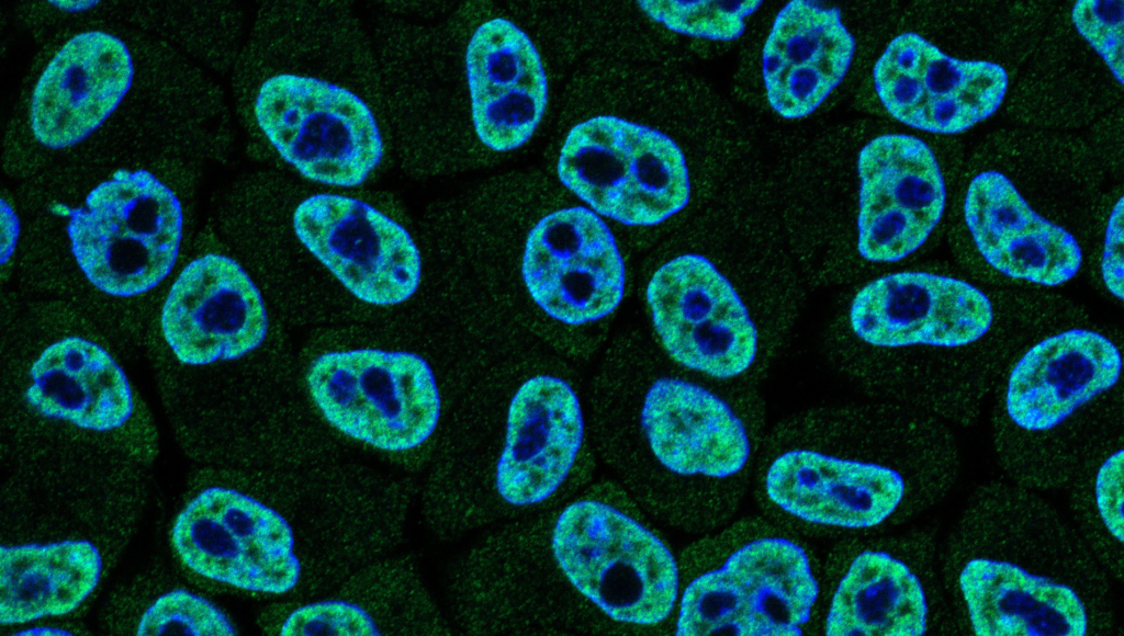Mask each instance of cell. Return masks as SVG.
I'll return each mask as SVG.
<instances>
[{
    "label": "cell",
    "mask_w": 1124,
    "mask_h": 636,
    "mask_svg": "<svg viewBox=\"0 0 1124 636\" xmlns=\"http://www.w3.org/2000/svg\"><path fill=\"white\" fill-rule=\"evenodd\" d=\"M855 41L836 8L803 0L778 13L763 50L767 100L786 118L812 113L842 81Z\"/></svg>",
    "instance_id": "44dd1931"
},
{
    "label": "cell",
    "mask_w": 1124,
    "mask_h": 636,
    "mask_svg": "<svg viewBox=\"0 0 1124 636\" xmlns=\"http://www.w3.org/2000/svg\"><path fill=\"white\" fill-rule=\"evenodd\" d=\"M1123 197L1115 204L1109 219L1102 257V276L1108 289L1123 298Z\"/></svg>",
    "instance_id": "1f68e13d"
},
{
    "label": "cell",
    "mask_w": 1124,
    "mask_h": 636,
    "mask_svg": "<svg viewBox=\"0 0 1124 636\" xmlns=\"http://www.w3.org/2000/svg\"><path fill=\"white\" fill-rule=\"evenodd\" d=\"M465 65L481 141L495 151L525 144L548 98L544 69L528 35L508 20L486 21L469 43Z\"/></svg>",
    "instance_id": "d6986e66"
},
{
    "label": "cell",
    "mask_w": 1124,
    "mask_h": 636,
    "mask_svg": "<svg viewBox=\"0 0 1124 636\" xmlns=\"http://www.w3.org/2000/svg\"><path fill=\"white\" fill-rule=\"evenodd\" d=\"M676 561L620 486L599 484L487 531L474 555L475 625L485 634L629 635L663 623Z\"/></svg>",
    "instance_id": "6da1fadb"
},
{
    "label": "cell",
    "mask_w": 1124,
    "mask_h": 636,
    "mask_svg": "<svg viewBox=\"0 0 1124 636\" xmlns=\"http://www.w3.org/2000/svg\"><path fill=\"white\" fill-rule=\"evenodd\" d=\"M764 485L769 500L787 514L842 529L880 524L907 493L903 475L890 465L812 450L777 456Z\"/></svg>",
    "instance_id": "e0dca14e"
},
{
    "label": "cell",
    "mask_w": 1124,
    "mask_h": 636,
    "mask_svg": "<svg viewBox=\"0 0 1124 636\" xmlns=\"http://www.w3.org/2000/svg\"><path fill=\"white\" fill-rule=\"evenodd\" d=\"M647 299L660 339L678 363L718 378L745 371L756 330L730 282L705 257L683 254L651 277Z\"/></svg>",
    "instance_id": "30bf717a"
},
{
    "label": "cell",
    "mask_w": 1124,
    "mask_h": 636,
    "mask_svg": "<svg viewBox=\"0 0 1124 636\" xmlns=\"http://www.w3.org/2000/svg\"><path fill=\"white\" fill-rule=\"evenodd\" d=\"M307 383L334 427L378 448L415 447L428 439L439 419L432 372L413 353L373 349L325 353L313 362Z\"/></svg>",
    "instance_id": "52a82bcc"
},
{
    "label": "cell",
    "mask_w": 1124,
    "mask_h": 636,
    "mask_svg": "<svg viewBox=\"0 0 1124 636\" xmlns=\"http://www.w3.org/2000/svg\"><path fill=\"white\" fill-rule=\"evenodd\" d=\"M182 230L180 203L146 170L117 171L71 212L68 236L88 280L104 293H145L171 271Z\"/></svg>",
    "instance_id": "5b68a950"
},
{
    "label": "cell",
    "mask_w": 1124,
    "mask_h": 636,
    "mask_svg": "<svg viewBox=\"0 0 1124 636\" xmlns=\"http://www.w3.org/2000/svg\"><path fill=\"white\" fill-rule=\"evenodd\" d=\"M1124 452L1112 454L1099 468L1095 500L1099 514L1112 537L1123 541V463Z\"/></svg>",
    "instance_id": "4dcf8cb0"
},
{
    "label": "cell",
    "mask_w": 1124,
    "mask_h": 636,
    "mask_svg": "<svg viewBox=\"0 0 1124 636\" xmlns=\"http://www.w3.org/2000/svg\"><path fill=\"white\" fill-rule=\"evenodd\" d=\"M302 243L359 299L393 305L409 298L420 280V258L408 232L351 197L316 194L294 212Z\"/></svg>",
    "instance_id": "8fae6325"
},
{
    "label": "cell",
    "mask_w": 1124,
    "mask_h": 636,
    "mask_svg": "<svg viewBox=\"0 0 1124 636\" xmlns=\"http://www.w3.org/2000/svg\"><path fill=\"white\" fill-rule=\"evenodd\" d=\"M818 592L799 545L782 537L754 540L688 583L675 635H801Z\"/></svg>",
    "instance_id": "8992f818"
},
{
    "label": "cell",
    "mask_w": 1124,
    "mask_h": 636,
    "mask_svg": "<svg viewBox=\"0 0 1124 636\" xmlns=\"http://www.w3.org/2000/svg\"><path fill=\"white\" fill-rule=\"evenodd\" d=\"M964 214L981 255L1005 275L1053 286L1070 280L1080 268L1075 238L1033 211L1000 172L973 179Z\"/></svg>",
    "instance_id": "ffe728a7"
},
{
    "label": "cell",
    "mask_w": 1124,
    "mask_h": 636,
    "mask_svg": "<svg viewBox=\"0 0 1124 636\" xmlns=\"http://www.w3.org/2000/svg\"><path fill=\"white\" fill-rule=\"evenodd\" d=\"M886 110L913 128L956 134L990 116L1008 88L998 64L960 60L915 33L895 37L874 67Z\"/></svg>",
    "instance_id": "4fadbf2b"
},
{
    "label": "cell",
    "mask_w": 1124,
    "mask_h": 636,
    "mask_svg": "<svg viewBox=\"0 0 1124 636\" xmlns=\"http://www.w3.org/2000/svg\"><path fill=\"white\" fill-rule=\"evenodd\" d=\"M29 402L42 414L106 431L132 414L133 399L122 368L98 344L78 337L49 345L33 364Z\"/></svg>",
    "instance_id": "cb8c5ba5"
},
{
    "label": "cell",
    "mask_w": 1124,
    "mask_h": 636,
    "mask_svg": "<svg viewBox=\"0 0 1124 636\" xmlns=\"http://www.w3.org/2000/svg\"><path fill=\"white\" fill-rule=\"evenodd\" d=\"M558 174L596 213L626 225L662 223L687 204L690 192L685 158L673 139L611 115L570 130Z\"/></svg>",
    "instance_id": "277c9868"
},
{
    "label": "cell",
    "mask_w": 1124,
    "mask_h": 636,
    "mask_svg": "<svg viewBox=\"0 0 1124 636\" xmlns=\"http://www.w3.org/2000/svg\"><path fill=\"white\" fill-rule=\"evenodd\" d=\"M172 544L195 572L240 589L283 593L300 576L286 521L232 489L209 488L193 499L176 520Z\"/></svg>",
    "instance_id": "9c48e42d"
},
{
    "label": "cell",
    "mask_w": 1124,
    "mask_h": 636,
    "mask_svg": "<svg viewBox=\"0 0 1124 636\" xmlns=\"http://www.w3.org/2000/svg\"><path fill=\"white\" fill-rule=\"evenodd\" d=\"M640 442L603 452L619 485L645 511L673 520L685 484L738 474L750 456L740 419L719 397L695 384L661 378L639 411Z\"/></svg>",
    "instance_id": "3957f363"
},
{
    "label": "cell",
    "mask_w": 1124,
    "mask_h": 636,
    "mask_svg": "<svg viewBox=\"0 0 1124 636\" xmlns=\"http://www.w3.org/2000/svg\"><path fill=\"white\" fill-rule=\"evenodd\" d=\"M137 635L232 636L235 629L226 616L205 599L186 590H173L147 609Z\"/></svg>",
    "instance_id": "83f0119b"
},
{
    "label": "cell",
    "mask_w": 1124,
    "mask_h": 636,
    "mask_svg": "<svg viewBox=\"0 0 1124 636\" xmlns=\"http://www.w3.org/2000/svg\"><path fill=\"white\" fill-rule=\"evenodd\" d=\"M857 171L859 253L892 262L915 251L945 206V185L932 150L910 135H881L861 150Z\"/></svg>",
    "instance_id": "5bb4252c"
},
{
    "label": "cell",
    "mask_w": 1124,
    "mask_h": 636,
    "mask_svg": "<svg viewBox=\"0 0 1124 636\" xmlns=\"http://www.w3.org/2000/svg\"><path fill=\"white\" fill-rule=\"evenodd\" d=\"M100 572L99 552L87 541L1 546L0 623L74 611L92 592Z\"/></svg>",
    "instance_id": "d4e9b609"
},
{
    "label": "cell",
    "mask_w": 1124,
    "mask_h": 636,
    "mask_svg": "<svg viewBox=\"0 0 1124 636\" xmlns=\"http://www.w3.org/2000/svg\"><path fill=\"white\" fill-rule=\"evenodd\" d=\"M1120 372V352L1104 336L1075 329L1049 337L1013 368L1008 414L1024 430H1049L1115 384Z\"/></svg>",
    "instance_id": "7402d4cb"
},
{
    "label": "cell",
    "mask_w": 1124,
    "mask_h": 636,
    "mask_svg": "<svg viewBox=\"0 0 1124 636\" xmlns=\"http://www.w3.org/2000/svg\"><path fill=\"white\" fill-rule=\"evenodd\" d=\"M522 277L533 300L567 325L610 314L625 288V265L604 220L586 207L555 211L528 235Z\"/></svg>",
    "instance_id": "7c38bea8"
},
{
    "label": "cell",
    "mask_w": 1124,
    "mask_h": 636,
    "mask_svg": "<svg viewBox=\"0 0 1124 636\" xmlns=\"http://www.w3.org/2000/svg\"><path fill=\"white\" fill-rule=\"evenodd\" d=\"M928 606L920 580L885 552L857 555L831 601L829 636H919L926 629Z\"/></svg>",
    "instance_id": "484cf974"
},
{
    "label": "cell",
    "mask_w": 1124,
    "mask_h": 636,
    "mask_svg": "<svg viewBox=\"0 0 1124 636\" xmlns=\"http://www.w3.org/2000/svg\"><path fill=\"white\" fill-rule=\"evenodd\" d=\"M992 322L988 297L957 279L900 272L863 287L851 308V323L864 341L880 347L964 345Z\"/></svg>",
    "instance_id": "2e32d148"
},
{
    "label": "cell",
    "mask_w": 1124,
    "mask_h": 636,
    "mask_svg": "<svg viewBox=\"0 0 1124 636\" xmlns=\"http://www.w3.org/2000/svg\"><path fill=\"white\" fill-rule=\"evenodd\" d=\"M594 466L573 388L531 377L509 399L498 438L467 458V518L488 531L548 510L575 496Z\"/></svg>",
    "instance_id": "7a4b0ae2"
},
{
    "label": "cell",
    "mask_w": 1124,
    "mask_h": 636,
    "mask_svg": "<svg viewBox=\"0 0 1124 636\" xmlns=\"http://www.w3.org/2000/svg\"><path fill=\"white\" fill-rule=\"evenodd\" d=\"M165 339L183 363L234 360L260 345L267 333L262 298L233 259L206 254L173 283L161 315Z\"/></svg>",
    "instance_id": "9a60e30c"
},
{
    "label": "cell",
    "mask_w": 1124,
    "mask_h": 636,
    "mask_svg": "<svg viewBox=\"0 0 1124 636\" xmlns=\"http://www.w3.org/2000/svg\"><path fill=\"white\" fill-rule=\"evenodd\" d=\"M255 114L282 158L311 180L355 186L381 159L382 140L371 111L330 82L273 76L259 90Z\"/></svg>",
    "instance_id": "ba28073f"
},
{
    "label": "cell",
    "mask_w": 1124,
    "mask_h": 636,
    "mask_svg": "<svg viewBox=\"0 0 1124 636\" xmlns=\"http://www.w3.org/2000/svg\"><path fill=\"white\" fill-rule=\"evenodd\" d=\"M87 2L88 1H61L59 5L66 9H82L89 7L90 3Z\"/></svg>",
    "instance_id": "836d02e7"
},
{
    "label": "cell",
    "mask_w": 1124,
    "mask_h": 636,
    "mask_svg": "<svg viewBox=\"0 0 1124 636\" xmlns=\"http://www.w3.org/2000/svg\"><path fill=\"white\" fill-rule=\"evenodd\" d=\"M639 7L654 21L677 33L731 41L744 31V19L762 3L745 1L642 0Z\"/></svg>",
    "instance_id": "4316f807"
},
{
    "label": "cell",
    "mask_w": 1124,
    "mask_h": 636,
    "mask_svg": "<svg viewBox=\"0 0 1124 636\" xmlns=\"http://www.w3.org/2000/svg\"><path fill=\"white\" fill-rule=\"evenodd\" d=\"M284 636H375L373 620L359 606L342 601H324L295 610L284 622Z\"/></svg>",
    "instance_id": "f546056e"
},
{
    "label": "cell",
    "mask_w": 1124,
    "mask_h": 636,
    "mask_svg": "<svg viewBox=\"0 0 1124 636\" xmlns=\"http://www.w3.org/2000/svg\"><path fill=\"white\" fill-rule=\"evenodd\" d=\"M1077 31L1095 49L1123 83L1124 5L1122 0H1080L1072 9Z\"/></svg>",
    "instance_id": "f1b7e54d"
},
{
    "label": "cell",
    "mask_w": 1124,
    "mask_h": 636,
    "mask_svg": "<svg viewBox=\"0 0 1124 636\" xmlns=\"http://www.w3.org/2000/svg\"><path fill=\"white\" fill-rule=\"evenodd\" d=\"M132 78V58L120 38L100 31L76 35L50 60L35 87L34 136L55 149L81 141L115 110Z\"/></svg>",
    "instance_id": "ac0fdd59"
},
{
    "label": "cell",
    "mask_w": 1124,
    "mask_h": 636,
    "mask_svg": "<svg viewBox=\"0 0 1124 636\" xmlns=\"http://www.w3.org/2000/svg\"><path fill=\"white\" fill-rule=\"evenodd\" d=\"M1005 557H975L959 588L979 636H1083L1088 616L1069 584Z\"/></svg>",
    "instance_id": "603a6c76"
},
{
    "label": "cell",
    "mask_w": 1124,
    "mask_h": 636,
    "mask_svg": "<svg viewBox=\"0 0 1124 636\" xmlns=\"http://www.w3.org/2000/svg\"><path fill=\"white\" fill-rule=\"evenodd\" d=\"M19 635H68L64 631L54 628H32L25 632L19 633Z\"/></svg>",
    "instance_id": "d6a6232c"
}]
</instances>
